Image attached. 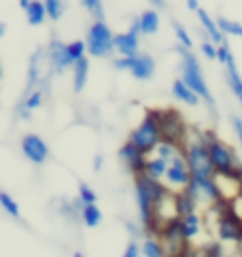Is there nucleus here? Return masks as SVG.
<instances>
[{
    "label": "nucleus",
    "mask_w": 242,
    "mask_h": 257,
    "mask_svg": "<svg viewBox=\"0 0 242 257\" xmlns=\"http://www.w3.org/2000/svg\"><path fill=\"white\" fill-rule=\"evenodd\" d=\"M168 189L157 179L149 177V174H136V204H138V213H141V221L149 229V225L153 223V210L155 204L160 202Z\"/></svg>",
    "instance_id": "obj_1"
},
{
    "label": "nucleus",
    "mask_w": 242,
    "mask_h": 257,
    "mask_svg": "<svg viewBox=\"0 0 242 257\" xmlns=\"http://www.w3.org/2000/svg\"><path fill=\"white\" fill-rule=\"evenodd\" d=\"M130 141H132L141 151H145L147 155L157 151V147H160V143H162L160 113H157V111H149L143 121L136 125V130H132V134H130Z\"/></svg>",
    "instance_id": "obj_2"
},
{
    "label": "nucleus",
    "mask_w": 242,
    "mask_h": 257,
    "mask_svg": "<svg viewBox=\"0 0 242 257\" xmlns=\"http://www.w3.org/2000/svg\"><path fill=\"white\" fill-rule=\"evenodd\" d=\"M179 53L183 56V79H185V83H187L200 98H204V102H206L208 106H215V100H212L210 89L206 85V81H204L198 58H195L189 51V47H185V45L179 47Z\"/></svg>",
    "instance_id": "obj_3"
},
{
    "label": "nucleus",
    "mask_w": 242,
    "mask_h": 257,
    "mask_svg": "<svg viewBox=\"0 0 242 257\" xmlns=\"http://www.w3.org/2000/svg\"><path fill=\"white\" fill-rule=\"evenodd\" d=\"M183 155L187 158L191 177H215V166L210 160L208 145H204L202 141L189 143L187 147H183Z\"/></svg>",
    "instance_id": "obj_4"
},
{
    "label": "nucleus",
    "mask_w": 242,
    "mask_h": 257,
    "mask_svg": "<svg viewBox=\"0 0 242 257\" xmlns=\"http://www.w3.org/2000/svg\"><path fill=\"white\" fill-rule=\"evenodd\" d=\"M160 113V127H162V141H168L172 145H185V139H187V123L181 117L179 111H157Z\"/></svg>",
    "instance_id": "obj_5"
},
{
    "label": "nucleus",
    "mask_w": 242,
    "mask_h": 257,
    "mask_svg": "<svg viewBox=\"0 0 242 257\" xmlns=\"http://www.w3.org/2000/svg\"><path fill=\"white\" fill-rule=\"evenodd\" d=\"M157 238L162 240L164 249H166V253H168V255H187V253H191L187 236H185L183 229H181V219H174V221L166 223L160 229Z\"/></svg>",
    "instance_id": "obj_6"
},
{
    "label": "nucleus",
    "mask_w": 242,
    "mask_h": 257,
    "mask_svg": "<svg viewBox=\"0 0 242 257\" xmlns=\"http://www.w3.org/2000/svg\"><path fill=\"white\" fill-rule=\"evenodd\" d=\"M113 49H115V36L110 34L108 26L104 22L98 20L89 28V34H87V51L94 58H106Z\"/></svg>",
    "instance_id": "obj_7"
},
{
    "label": "nucleus",
    "mask_w": 242,
    "mask_h": 257,
    "mask_svg": "<svg viewBox=\"0 0 242 257\" xmlns=\"http://www.w3.org/2000/svg\"><path fill=\"white\" fill-rule=\"evenodd\" d=\"M208 151H210V160H212V166H215V172H219V174H236L238 172L240 162L236 160L234 151H231L225 143L212 141L208 145Z\"/></svg>",
    "instance_id": "obj_8"
},
{
    "label": "nucleus",
    "mask_w": 242,
    "mask_h": 257,
    "mask_svg": "<svg viewBox=\"0 0 242 257\" xmlns=\"http://www.w3.org/2000/svg\"><path fill=\"white\" fill-rule=\"evenodd\" d=\"M217 238L223 242H240L242 238V219L236 217L225 206L219 210V221H217Z\"/></svg>",
    "instance_id": "obj_9"
},
{
    "label": "nucleus",
    "mask_w": 242,
    "mask_h": 257,
    "mask_svg": "<svg viewBox=\"0 0 242 257\" xmlns=\"http://www.w3.org/2000/svg\"><path fill=\"white\" fill-rule=\"evenodd\" d=\"M115 68L117 70H130L136 79L145 81V79H149L155 72V62H153L151 56H138V53H136V56H132V58L124 56L121 60H117Z\"/></svg>",
    "instance_id": "obj_10"
},
{
    "label": "nucleus",
    "mask_w": 242,
    "mask_h": 257,
    "mask_svg": "<svg viewBox=\"0 0 242 257\" xmlns=\"http://www.w3.org/2000/svg\"><path fill=\"white\" fill-rule=\"evenodd\" d=\"M166 181H168L170 185H179V187H185L191 181L189 164H187V158H185L183 153H176L170 160V166L166 170Z\"/></svg>",
    "instance_id": "obj_11"
},
{
    "label": "nucleus",
    "mask_w": 242,
    "mask_h": 257,
    "mask_svg": "<svg viewBox=\"0 0 242 257\" xmlns=\"http://www.w3.org/2000/svg\"><path fill=\"white\" fill-rule=\"evenodd\" d=\"M119 160L134 172V177H136V174H143L145 168H147V153L138 149V147L132 141H128L119 149Z\"/></svg>",
    "instance_id": "obj_12"
},
{
    "label": "nucleus",
    "mask_w": 242,
    "mask_h": 257,
    "mask_svg": "<svg viewBox=\"0 0 242 257\" xmlns=\"http://www.w3.org/2000/svg\"><path fill=\"white\" fill-rule=\"evenodd\" d=\"M22 151L28 160H30L32 164H43L45 160L49 158V147L45 145V141L41 139V136L36 134H28L24 136L22 141Z\"/></svg>",
    "instance_id": "obj_13"
},
{
    "label": "nucleus",
    "mask_w": 242,
    "mask_h": 257,
    "mask_svg": "<svg viewBox=\"0 0 242 257\" xmlns=\"http://www.w3.org/2000/svg\"><path fill=\"white\" fill-rule=\"evenodd\" d=\"M49 62H51L53 70H58V72H62L64 68H68L70 64H74L70 51H68V45H64L60 41H53L49 45Z\"/></svg>",
    "instance_id": "obj_14"
},
{
    "label": "nucleus",
    "mask_w": 242,
    "mask_h": 257,
    "mask_svg": "<svg viewBox=\"0 0 242 257\" xmlns=\"http://www.w3.org/2000/svg\"><path fill=\"white\" fill-rule=\"evenodd\" d=\"M138 34L141 32H136L132 28H130L128 32H124V34H117L115 36V49L126 58L136 56L138 53Z\"/></svg>",
    "instance_id": "obj_15"
},
{
    "label": "nucleus",
    "mask_w": 242,
    "mask_h": 257,
    "mask_svg": "<svg viewBox=\"0 0 242 257\" xmlns=\"http://www.w3.org/2000/svg\"><path fill=\"white\" fill-rule=\"evenodd\" d=\"M195 13H198L200 24L204 26V30H206V34L210 36V41H212V43H217V45H221V43H223V30L219 28V24L212 20V17H210L206 11H204V9H198Z\"/></svg>",
    "instance_id": "obj_16"
},
{
    "label": "nucleus",
    "mask_w": 242,
    "mask_h": 257,
    "mask_svg": "<svg viewBox=\"0 0 242 257\" xmlns=\"http://www.w3.org/2000/svg\"><path fill=\"white\" fill-rule=\"evenodd\" d=\"M172 94L181 100V102L185 104H189V106H195L200 102V96L195 94V91L185 83V79H179V81H174V85H172Z\"/></svg>",
    "instance_id": "obj_17"
},
{
    "label": "nucleus",
    "mask_w": 242,
    "mask_h": 257,
    "mask_svg": "<svg viewBox=\"0 0 242 257\" xmlns=\"http://www.w3.org/2000/svg\"><path fill=\"white\" fill-rule=\"evenodd\" d=\"M225 66H227V81H229V87H231V91L236 94L238 102H240V106H242V79H240V72H238V68H236L234 56H229V58H227Z\"/></svg>",
    "instance_id": "obj_18"
},
{
    "label": "nucleus",
    "mask_w": 242,
    "mask_h": 257,
    "mask_svg": "<svg viewBox=\"0 0 242 257\" xmlns=\"http://www.w3.org/2000/svg\"><path fill=\"white\" fill-rule=\"evenodd\" d=\"M195 204H198V200H195L185 187H183V191L176 194V210H179V217L195 213Z\"/></svg>",
    "instance_id": "obj_19"
},
{
    "label": "nucleus",
    "mask_w": 242,
    "mask_h": 257,
    "mask_svg": "<svg viewBox=\"0 0 242 257\" xmlns=\"http://www.w3.org/2000/svg\"><path fill=\"white\" fill-rule=\"evenodd\" d=\"M26 17H28V24L30 26H41L45 22V17L47 15V7H45V0L39 3V0H34V3L26 9Z\"/></svg>",
    "instance_id": "obj_20"
},
{
    "label": "nucleus",
    "mask_w": 242,
    "mask_h": 257,
    "mask_svg": "<svg viewBox=\"0 0 242 257\" xmlns=\"http://www.w3.org/2000/svg\"><path fill=\"white\" fill-rule=\"evenodd\" d=\"M168 166H170V162L166 158H162V155H157V158H153V160H147L145 174H149V177H153V179H162V177H166Z\"/></svg>",
    "instance_id": "obj_21"
},
{
    "label": "nucleus",
    "mask_w": 242,
    "mask_h": 257,
    "mask_svg": "<svg viewBox=\"0 0 242 257\" xmlns=\"http://www.w3.org/2000/svg\"><path fill=\"white\" fill-rule=\"evenodd\" d=\"M89 75V62L87 58H81L74 62V91H83L85 87V81Z\"/></svg>",
    "instance_id": "obj_22"
},
{
    "label": "nucleus",
    "mask_w": 242,
    "mask_h": 257,
    "mask_svg": "<svg viewBox=\"0 0 242 257\" xmlns=\"http://www.w3.org/2000/svg\"><path fill=\"white\" fill-rule=\"evenodd\" d=\"M200 225H202V221L195 213L181 217V229H183V234L187 236V240H191V238H195L200 234Z\"/></svg>",
    "instance_id": "obj_23"
},
{
    "label": "nucleus",
    "mask_w": 242,
    "mask_h": 257,
    "mask_svg": "<svg viewBox=\"0 0 242 257\" xmlns=\"http://www.w3.org/2000/svg\"><path fill=\"white\" fill-rule=\"evenodd\" d=\"M160 28V15L157 11H145L141 15V30L143 34H155Z\"/></svg>",
    "instance_id": "obj_24"
},
{
    "label": "nucleus",
    "mask_w": 242,
    "mask_h": 257,
    "mask_svg": "<svg viewBox=\"0 0 242 257\" xmlns=\"http://www.w3.org/2000/svg\"><path fill=\"white\" fill-rule=\"evenodd\" d=\"M81 219H83V223H85L87 227H96V225H100V221H102V213H100V208L96 206V202H94V204H85V206H83Z\"/></svg>",
    "instance_id": "obj_25"
},
{
    "label": "nucleus",
    "mask_w": 242,
    "mask_h": 257,
    "mask_svg": "<svg viewBox=\"0 0 242 257\" xmlns=\"http://www.w3.org/2000/svg\"><path fill=\"white\" fill-rule=\"evenodd\" d=\"M143 255L145 257H162V255H168V253H166L160 238H149V240H145V244H143Z\"/></svg>",
    "instance_id": "obj_26"
},
{
    "label": "nucleus",
    "mask_w": 242,
    "mask_h": 257,
    "mask_svg": "<svg viewBox=\"0 0 242 257\" xmlns=\"http://www.w3.org/2000/svg\"><path fill=\"white\" fill-rule=\"evenodd\" d=\"M45 7H47V15L53 22H58L66 11V0H45Z\"/></svg>",
    "instance_id": "obj_27"
},
{
    "label": "nucleus",
    "mask_w": 242,
    "mask_h": 257,
    "mask_svg": "<svg viewBox=\"0 0 242 257\" xmlns=\"http://www.w3.org/2000/svg\"><path fill=\"white\" fill-rule=\"evenodd\" d=\"M39 58H41V53H36V56L32 58V62H30V70H28V89H26V94L28 91H32L34 89V85L39 83V77H41V72H39Z\"/></svg>",
    "instance_id": "obj_28"
},
{
    "label": "nucleus",
    "mask_w": 242,
    "mask_h": 257,
    "mask_svg": "<svg viewBox=\"0 0 242 257\" xmlns=\"http://www.w3.org/2000/svg\"><path fill=\"white\" fill-rule=\"evenodd\" d=\"M219 24V28L225 32V34H231V36H242V26L236 24V22H231V20H225V17H219L217 20Z\"/></svg>",
    "instance_id": "obj_29"
},
{
    "label": "nucleus",
    "mask_w": 242,
    "mask_h": 257,
    "mask_svg": "<svg viewBox=\"0 0 242 257\" xmlns=\"http://www.w3.org/2000/svg\"><path fill=\"white\" fill-rule=\"evenodd\" d=\"M0 204H3V208L7 210V215H11L15 219L20 217V206H17V202L11 196H9V194H5V191L0 194Z\"/></svg>",
    "instance_id": "obj_30"
},
{
    "label": "nucleus",
    "mask_w": 242,
    "mask_h": 257,
    "mask_svg": "<svg viewBox=\"0 0 242 257\" xmlns=\"http://www.w3.org/2000/svg\"><path fill=\"white\" fill-rule=\"evenodd\" d=\"M176 153H179V145H172L168 141H162L160 147H157V155H162V158H166L168 162L174 158Z\"/></svg>",
    "instance_id": "obj_31"
},
{
    "label": "nucleus",
    "mask_w": 242,
    "mask_h": 257,
    "mask_svg": "<svg viewBox=\"0 0 242 257\" xmlns=\"http://www.w3.org/2000/svg\"><path fill=\"white\" fill-rule=\"evenodd\" d=\"M85 49H87V43H83V41H74V43L68 45V51H70V56H72L74 62L85 58Z\"/></svg>",
    "instance_id": "obj_32"
},
{
    "label": "nucleus",
    "mask_w": 242,
    "mask_h": 257,
    "mask_svg": "<svg viewBox=\"0 0 242 257\" xmlns=\"http://www.w3.org/2000/svg\"><path fill=\"white\" fill-rule=\"evenodd\" d=\"M81 3L85 5V9L96 17V20H102L104 11H102V3H100V0H81Z\"/></svg>",
    "instance_id": "obj_33"
},
{
    "label": "nucleus",
    "mask_w": 242,
    "mask_h": 257,
    "mask_svg": "<svg viewBox=\"0 0 242 257\" xmlns=\"http://www.w3.org/2000/svg\"><path fill=\"white\" fill-rule=\"evenodd\" d=\"M174 34H176V39H179L181 45H185V47H191V36L187 34V30H185L179 22H174Z\"/></svg>",
    "instance_id": "obj_34"
},
{
    "label": "nucleus",
    "mask_w": 242,
    "mask_h": 257,
    "mask_svg": "<svg viewBox=\"0 0 242 257\" xmlns=\"http://www.w3.org/2000/svg\"><path fill=\"white\" fill-rule=\"evenodd\" d=\"M79 198L85 202V204H94V202H96V194L91 191L89 185H85V183H81V185H79Z\"/></svg>",
    "instance_id": "obj_35"
},
{
    "label": "nucleus",
    "mask_w": 242,
    "mask_h": 257,
    "mask_svg": "<svg viewBox=\"0 0 242 257\" xmlns=\"http://www.w3.org/2000/svg\"><path fill=\"white\" fill-rule=\"evenodd\" d=\"M202 253L208 255V257H221L223 255V246L219 242H210L206 246H202Z\"/></svg>",
    "instance_id": "obj_36"
},
{
    "label": "nucleus",
    "mask_w": 242,
    "mask_h": 257,
    "mask_svg": "<svg viewBox=\"0 0 242 257\" xmlns=\"http://www.w3.org/2000/svg\"><path fill=\"white\" fill-rule=\"evenodd\" d=\"M202 53L206 56L208 60H215L217 58V49H215V45H212L210 41H204L202 43Z\"/></svg>",
    "instance_id": "obj_37"
},
{
    "label": "nucleus",
    "mask_w": 242,
    "mask_h": 257,
    "mask_svg": "<svg viewBox=\"0 0 242 257\" xmlns=\"http://www.w3.org/2000/svg\"><path fill=\"white\" fill-rule=\"evenodd\" d=\"M141 253H143V249H141V246H138L136 242H130V244H128V249H126V257H138Z\"/></svg>",
    "instance_id": "obj_38"
},
{
    "label": "nucleus",
    "mask_w": 242,
    "mask_h": 257,
    "mask_svg": "<svg viewBox=\"0 0 242 257\" xmlns=\"http://www.w3.org/2000/svg\"><path fill=\"white\" fill-rule=\"evenodd\" d=\"M231 125H234L236 136H238V141H240V145H242V119H238V117H231Z\"/></svg>",
    "instance_id": "obj_39"
},
{
    "label": "nucleus",
    "mask_w": 242,
    "mask_h": 257,
    "mask_svg": "<svg viewBox=\"0 0 242 257\" xmlns=\"http://www.w3.org/2000/svg\"><path fill=\"white\" fill-rule=\"evenodd\" d=\"M153 5V9H164L166 7V0H149Z\"/></svg>",
    "instance_id": "obj_40"
},
{
    "label": "nucleus",
    "mask_w": 242,
    "mask_h": 257,
    "mask_svg": "<svg viewBox=\"0 0 242 257\" xmlns=\"http://www.w3.org/2000/svg\"><path fill=\"white\" fill-rule=\"evenodd\" d=\"M187 7L191 9V11H198L200 5H198V0H187Z\"/></svg>",
    "instance_id": "obj_41"
},
{
    "label": "nucleus",
    "mask_w": 242,
    "mask_h": 257,
    "mask_svg": "<svg viewBox=\"0 0 242 257\" xmlns=\"http://www.w3.org/2000/svg\"><path fill=\"white\" fill-rule=\"evenodd\" d=\"M102 168V158H100V155H96V158H94V170H100Z\"/></svg>",
    "instance_id": "obj_42"
},
{
    "label": "nucleus",
    "mask_w": 242,
    "mask_h": 257,
    "mask_svg": "<svg viewBox=\"0 0 242 257\" xmlns=\"http://www.w3.org/2000/svg\"><path fill=\"white\" fill-rule=\"evenodd\" d=\"M34 3V0H20V5H22V9H28V7H30Z\"/></svg>",
    "instance_id": "obj_43"
},
{
    "label": "nucleus",
    "mask_w": 242,
    "mask_h": 257,
    "mask_svg": "<svg viewBox=\"0 0 242 257\" xmlns=\"http://www.w3.org/2000/svg\"><path fill=\"white\" fill-rule=\"evenodd\" d=\"M238 181H240V187H242V166L238 168Z\"/></svg>",
    "instance_id": "obj_44"
},
{
    "label": "nucleus",
    "mask_w": 242,
    "mask_h": 257,
    "mask_svg": "<svg viewBox=\"0 0 242 257\" xmlns=\"http://www.w3.org/2000/svg\"><path fill=\"white\" fill-rule=\"evenodd\" d=\"M238 249H240V253H242V238H240V242H238Z\"/></svg>",
    "instance_id": "obj_45"
}]
</instances>
